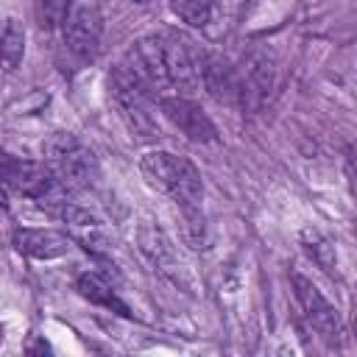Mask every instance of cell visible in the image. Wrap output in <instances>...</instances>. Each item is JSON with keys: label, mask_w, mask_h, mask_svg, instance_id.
Segmentation results:
<instances>
[{"label": "cell", "mask_w": 357, "mask_h": 357, "mask_svg": "<svg viewBox=\"0 0 357 357\" xmlns=\"http://www.w3.org/2000/svg\"><path fill=\"white\" fill-rule=\"evenodd\" d=\"M61 28H64L67 47L78 56H89V53L98 50V42H100V33H103V14L92 0L73 3Z\"/></svg>", "instance_id": "obj_9"}, {"label": "cell", "mask_w": 357, "mask_h": 357, "mask_svg": "<svg viewBox=\"0 0 357 357\" xmlns=\"http://www.w3.org/2000/svg\"><path fill=\"white\" fill-rule=\"evenodd\" d=\"M22 56H25V31L17 20H6L0 31V70L3 73L17 70Z\"/></svg>", "instance_id": "obj_16"}, {"label": "cell", "mask_w": 357, "mask_h": 357, "mask_svg": "<svg viewBox=\"0 0 357 357\" xmlns=\"http://www.w3.org/2000/svg\"><path fill=\"white\" fill-rule=\"evenodd\" d=\"M0 343H3V326H0Z\"/></svg>", "instance_id": "obj_21"}, {"label": "cell", "mask_w": 357, "mask_h": 357, "mask_svg": "<svg viewBox=\"0 0 357 357\" xmlns=\"http://www.w3.org/2000/svg\"><path fill=\"white\" fill-rule=\"evenodd\" d=\"M165 39V70H167V84L178 89L181 95H192L198 84V47L195 42L181 33V31H167L162 33Z\"/></svg>", "instance_id": "obj_5"}, {"label": "cell", "mask_w": 357, "mask_h": 357, "mask_svg": "<svg viewBox=\"0 0 357 357\" xmlns=\"http://www.w3.org/2000/svg\"><path fill=\"white\" fill-rule=\"evenodd\" d=\"M56 215L67 223L70 240H75L78 245H84L92 254H106L109 251V231H106V226L98 215H92L89 209H84L73 201L61 204V209Z\"/></svg>", "instance_id": "obj_12"}, {"label": "cell", "mask_w": 357, "mask_h": 357, "mask_svg": "<svg viewBox=\"0 0 357 357\" xmlns=\"http://www.w3.org/2000/svg\"><path fill=\"white\" fill-rule=\"evenodd\" d=\"M159 112L190 139V142H215L218 139V128L212 123V117L187 95H165L159 98Z\"/></svg>", "instance_id": "obj_7"}, {"label": "cell", "mask_w": 357, "mask_h": 357, "mask_svg": "<svg viewBox=\"0 0 357 357\" xmlns=\"http://www.w3.org/2000/svg\"><path fill=\"white\" fill-rule=\"evenodd\" d=\"M170 8L192 28H206L212 22V0H170Z\"/></svg>", "instance_id": "obj_18"}, {"label": "cell", "mask_w": 357, "mask_h": 357, "mask_svg": "<svg viewBox=\"0 0 357 357\" xmlns=\"http://www.w3.org/2000/svg\"><path fill=\"white\" fill-rule=\"evenodd\" d=\"M137 3H142V0H137Z\"/></svg>", "instance_id": "obj_22"}, {"label": "cell", "mask_w": 357, "mask_h": 357, "mask_svg": "<svg viewBox=\"0 0 357 357\" xmlns=\"http://www.w3.org/2000/svg\"><path fill=\"white\" fill-rule=\"evenodd\" d=\"M293 282V293H296V301L304 312V318L310 321V326L326 340V343H337L343 337V326H340V315L337 310L326 301V296L312 284V279L301 276V273H293L290 276Z\"/></svg>", "instance_id": "obj_4"}, {"label": "cell", "mask_w": 357, "mask_h": 357, "mask_svg": "<svg viewBox=\"0 0 357 357\" xmlns=\"http://www.w3.org/2000/svg\"><path fill=\"white\" fill-rule=\"evenodd\" d=\"M148 89L156 86H167V70H165V39L162 33H151L142 36L131 45V50L126 53L123 61Z\"/></svg>", "instance_id": "obj_10"}, {"label": "cell", "mask_w": 357, "mask_h": 357, "mask_svg": "<svg viewBox=\"0 0 357 357\" xmlns=\"http://www.w3.org/2000/svg\"><path fill=\"white\" fill-rule=\"evenodd\" d=\"M139 170L145 176V181L162 192H167L178 209H190V206H201L204 198V184H201V173L198 167L184 159L176 156L170 151H151L142 156Z\"/></svg>", "instance_id": "obj_1"}, {"label": "cell", "mask_w": 357, "mask_h": 357, "mask_svg": "<svg viewBox=\"0 0 357 357\" xmlns=\"http://www.w3.org/2000/svg\"><path fill=\"white\" fill-rule=\"evenodd\" d=\"M11 165H14V156H8V153L0 151V184H6V178L11 173Z\"/></svg>", "instance_id": "obj_20"}, {"label": "cell", "mask_w": 357, "mask_h": 357, "mask_svg": "<svg viewBox=\"0 0 357 357\" xmlns=\"http://www.w3.org/2000/svg\"><path fill=\"white\" fill-rule=\"evenodd\" d=\"M78 293H81L86 301L98 304V307H109V310H114V312H120V315H128V307L117 298L114 287H112L109 279L100 276V273H81V276H78Z\"/></svg>", "instance_id": "obj_14"}, {"label": "cell", "mask_w": 357, "mask_h": 357, "mask_svg": "<svg viewBox=\"0 0 357 357\" xmlns=\"http://www.w3.org/2000/svg\"><path fill=\"white\" fill-rule=\"evenodd\" d=\"M73 0H36V20L42 28H59L70 11Z\"/></svg>", "instance_id": "obj_19"}, {"label": "cell", "mask_w": 357, "mask_h": 357, "mask_svg": "<svg viewBox=\"0 0 357 357\" xmlns=\"http://www.w3.org/2000/svg\"><path fill=\"white\" fill-rule=\"evenodd\" d=\"M273 86V61L265 50H251L237 67V103L243 109H259Z\"/></svg>", "instance_id": "obj_8"}, {"label": "cell", "mask_w": 357, "mask_h": 357, "mask_svg": "<svg viewBox=\"0 0 357 357\" xmlns=\"http://www.w3.org/2000/svg\"><path fill=\"white\" fill-rule=\"evenodd\" d=\"M198 84L220 100L237 103V67L218 50H198Z\"/></svg>", "instance_id": "obj_11"}, {"label": "cell", "mask_w": 357, "mask_h": 357, "mask_svg": "<svg viewBox=\"0 0 357 357\" xmlns=\"http://www.w3.org/2000/svg\"><path fill=\"white\" fill-rule=\"evenodd\" d=\"M137 240H139L142 254L151 259V265H153L165 279H170V282H173L176 287H181V290H190V287H192V282H190V271H187L184 259L178 257L173 240H170L159 226H153V223H142Z\"/></svg>", "instance_id": "obj_6"}, {"label": "cell", "mask_w": 357, "mask_h": 357, "mask_svg": "<svg viewBox=\"0 0 357 357\" xmlns=\"http://www.w3.org/2000/svg\"><path fill=\"white\" fill-rule=\"evenodd\" d=\"M301 248L307 251V257L324 271V273H329V276H335L337 273V251H335V243L324 234V231H318V229H304L301 231Z\"/></svg>", "instance_id": "obj_15"}, {"label": "cell", "mask_w": 357, "mask_h": 357, "mask_svg": "<svg viewBox=\"0 0 357 357\" xmlns=\"http://www.w3.org/2000/svg\"><path fill=\"white\" fill-rule=\"evenodd\" d=\"M109 81H112V95H114L120 114L128 123V128L139 139L159 137V126H156V114H153V103H151V89L126 64H117L112 70Z\"/></svg>", "instance_id": "obj_3"}, {"label": "cell", "mask_w": 357, "mask_h": 357, "mask_svg": "<svg viewBox=\"0 0 357 357\" xmlns=\"http://www.w3.org/2000/svg\"><path fill=\"white\" fill-rule=\"evenodd\" d=\"M45 165L67 190H84L98 178L95 153L67 131H59L45 142Z\"/></svg>", "instance_id": "obj_2"}, {"label": "cell", "mask_w": 357, "mask_h": 357, "mask_svg": "<svg viewBox=\"0 0 357 357\" xmlns=\"http://www.w3.org/2000/svg\"><path fill=\"white\" fill-rule=\"evenodd\" d=\"M181 240L195 251H204L212 245V229H209L201 206L181 209Z\"/></svg>", "instance_id": "obj_17"}, {"label": "cell", "mask_w": 357, "mask_h": 357, "mask_svg": "<svg viewBox=\"0 0 357 357\" xmlns=\"http://www.w3.org/2000/svg\"><path fill=\"white\" fill-rule=\"evenodd\" d=\"M14 245L20 254L33 259H56L64 257L70 248V237L53 229H17Z\"/></svg>", "instance_id": "obj_13"}]
</instances>
